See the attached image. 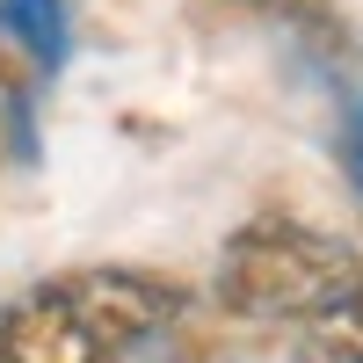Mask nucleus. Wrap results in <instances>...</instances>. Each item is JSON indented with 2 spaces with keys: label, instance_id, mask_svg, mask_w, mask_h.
Wrapping results in <instances>:
<instances>
[{
  "label": "nucleus",
  "instance_id": "nucleus-5",
  "mask_svg": "<svg viewBox=\"0 0 363 363\" xmlns=\"http://www.w3.org/2000/svg\"><path fill=\"white\" fill-rule=\"evenodd\" d=\"M0 29H8L37 66H66V51H73L66 0H0Z\"/></svg>",
  "mask_w": 363,
  "mask_h": 363
},
{
  "label": "nucleus",
  "instance_id": "nucleus-6",
  "mask_svg": "<svg viewBox=\"0 0 363 363\" xmlns=\"http://www.w3.org/2000/svg\"><path fill=\"white\" fill-rule=\"evenodd\" d=\"M349 182H356V196H363V102H356V124H349Z\"/></svg>",
  "mask_w": 363,
  "mask_h": 363
},
{
  "label": "nucleus",
  "instance_id": "nucleus-3",
  "mask_svg": "<svg viewBox=\"0 0 363 363\" xmlns=\"http://www.w3.org/2000/svg\"><path fill=\"white\" fill-rule=\"evenodd\" d=\"M102 356L109 349L95 342V327L80 320L66 284L29 291L22 306H8V320H0V363H102Z\"/></svg>",
  "mask_w": 363,
  "mask_h": 363
},
{
  "label": "nucleus",
  "instance_id": "nucleus-2",
  "mask_svg": "<svg viewBox=\"0 0 363 363\" xmlns=\"http://www.w3.org/2000/svg\"><path fill=\"white\" fill-rule=\"evenodd\" d=\"M66 298L80 306V320L95 327L102 349H131V342L160 335V327L182 313V291L160 284V277H138V269H95V277H73Z\"/></svg>",
  "mask_w": 363,
  "mask_h": 363
},
{
  "label": "nucleus",
  "instance_id": "nucleus-1",
  "mask_svg": "<svg viewBox=\"0 0 363 363\" xmlns=\"http://www.w3.org/2000/svg\"><path fill=\"white\" fill-rule=\"evenodd\" d=\"M349 269H356L349 240L320 233L306 218H284V211H262L218 247V298L240 320H298Z\"/></svg>",
  "mask_w": 363,
  "mask_h": 363
},
{
  "label": "nucleus",
  "instance_id": "nucleus-4",
  "mask_svg": "<svg viewBox=\"0 0 363 363\" xmlns=\"http://www.w3.org/2000/svg\"><path fill=\"white\" fill-rule=\"evenodd\" d=\"M298 320V363H363V269H349Z\"/></svg>",
  "mask_w": 363,
  "mask_h": 363
}]
</instances>
